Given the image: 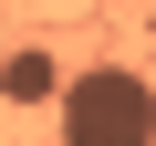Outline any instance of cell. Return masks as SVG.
<instances>
[{
  "mask_svg": "<svg viewBox=\"0 0 156 146\" xmlns=\"http://www.w3.org/2000/svg\"><path fill=\"white\" fill-rule=\"evenodd\" d=\"M62 146H156V73L135 63H83V73H62Z\"/></svg>",
  "mask_w": 156,
  "mask_h": 146,
  "instance_id": "6da1fadb",
  "label": "cell"
},
{
  "mask_svg": "<svg viewBox=\"0 0 156 146\" xmlns=\"http://www.w3.org/2000/svg\"><path fill=\"white\" fill-rule=\"evenodd\" d=\"M62 94V52L52 42H11L0 52V104H52Z\"/></svg>",
  "mask_w": 156,
  "mask_h": 146,
  "instance_id": "7a4b0ae2",
  "label": "cell"
}]
</instances>
